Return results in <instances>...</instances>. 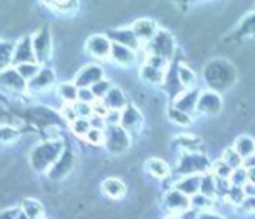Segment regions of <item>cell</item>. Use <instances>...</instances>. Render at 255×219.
I'll list each match as a JSON object with an SVG mask.
<instances>
[{"label": "cell", "mask_w": 255, "mask_h": 219, "mask_svg": "<svg viewBox=\"0 0 255 219\" xmlns=\"http://www.w3.org/2000/svg\"><path fill=\"white\" fill-rule=\"evenodd\" d=\"M63 143L61 141H47L44 145H38L33 148L30 155L31 167L35 171H47L54 167V164L63 157Z\"/></svg>", "instance_id": "1"}, {"label": "cell", "mask_w": 255, "mask_h": 219, "mask_svg": "<svg viewBox=\"0 0 255 219\" xmlns=\"http://www.w3.org/2000/svg\"><path fill=\"white\" fill-rule=\"evenodd\" d=\"M33 42V52L35 59L40 63H47L52 57V35L47 28H42L35 33V37L31 38Z\"/></svg>", "instance_id": "2"}, {"label": "cell", "mask_w": 255, "mask_h": 219, "mask_svg": "<svg viewBox=\"0 0 255 219\" xmlns=\"http://www.w3.org/2000/svg\"><path fill=\"white\" fill-rule=\"evenodd\" d=\"M163 206L170 213V216H181V214L188 213V209L191 207V199L181 193L179 190H170V192L165 193Z\"/></svg>", "instance_id": "3"}, {"label": "cell", "mask_w": 255, "mask_h": 219, "mask_svg": "<svg viewBox=\"0 0 255 219\" xmlns=\"http://www.w3.org/2000/svg\"><path fill=\"white\" fill-rule=\"evenodd\" d=\"M149 52L151 56L161 57V59L168 61L174 54V38L168 31H158L156 37L149 42Z\"/></svg>", "instance_id": "4"}, {"label": "cell", "mask_w": 255, "mask_h": 219, "mask_svg": "<svg viewBox=\"0 0 255 219\" xmlns=\"http://www.w3.org/2000/svg\"><path fill=\"white\" fill-rule=\"evenodd\" d=\"M130 145V138H128V132L125 131L122 125L117 127H110L106 132V146L111 153L118 155V153H124L125 150Z\"/></svg>", "instance_id": "5"}, {"label": "cell", "mask_w": 255, "mask_h": 219, "mask_svg": "<svg viewBox=\"0 0 255 219\" xmlns=\"http://www.w3.org/2000/svg\"><path fill=\"white\" fill-rule=\"evenodd\" d=\"M103 77H104V71L101 66H98V64H87V66H84L77 73V77H75V85L80 89H91V87H94L98 82L104 80Z\"/></svg>", "instance_id": "6"}, {"label": "cell", "mask_w": 255, "mask_h": 219, "mask_svg": "<svg viewBox=\"0 0 255 219\" xmlns=\"http://www.w3.org/2000/svg\"><path fill=\"white\" fill-rule=\"evenodd\" d=\"M0 87L9 92H23L28 87V84L17 73L16 68H7V70L0 71Z\"/></svg>", "instance_id": "7"}, {"label": "cell", "mask_w": 255, "mask_h": 219, "mask_svg": "<svg viewBox=\"0 0 255 219\" xmlns=\"http://www.w3.org/2000/svg\"><path fill=\"white\" fill-rule=\"evenodd\" d=\"M222 110V99L217 92L214 91H203L200 94V99H198V108L196 111L203 115H219Z\"/></svg>", "instance_id": "8"}, {"label": "cell", "mask_w": 255, "mask_h": 219, "mask_svg": "<svg viewBox=\"0 0 255 219\" xmlns=\"http://www.w3.org/2000/svg\"><path fill=\"white\" fill-rule=\"evenodd\" d=\"M208 169V162L196 153H188L179 164V172L182 176H198V172H205Z\"/></svg>", "instance_id": "9"}, {"label": "cell", "mask_w": 255, "mask_h": 219, "mask_svg": "<svg viewBox=\"0 0 255 219\" xmlns=\"http://www.w3.org/2000/svg\"><path fill=\"white\" fill-rule=\"evenodd\" d=\"M12 63L16 66L24 63H35V52H33V42L30 37H21L19 42L14 45V57Z\"/></svg>", "instance_id": "10"}, {"label": "cell", "mask_w": 255, "mask_h": 219, "mask_svg": "<svg viewBox=\"0 0 255 219\" xmlns=\"http://www.w3.org/2000/svg\"><path fill=\"white\" fill-rule=\"evenodd\" d=\"M111 47H113V44L104 35H92L87 40V44H85V49H87L89 54L98 57V59H104V57L110 56Z\"/></svg>", "instance_id": "11"}, {"label": "cell", "mask_w": 255, "mask_h": 219, "mask_svg": "<svg viewBox=\"0 0 255 219\" xmlns=\"http://www.w3.org/2000/svg\"><path fill=\"white\" fill-rule=\"evenodd\" d=\"M132 31H134V35L137 37V40L141 44H149L158 33L156 23L153 19H148V17H142V19L135 21L132 24Z\"/></svg>", "instance_id": "12"}, {"label": "cell", "mask_w": 255, "mask_h": 219, "mask_svg": "<svg viewBox=\"0 0 255 219\" xmlns=\"http://www.w3.org/2000/svg\"><path fill=\"white\" fill-rule=\"evenodd\" d=\"M200 94H202V92H200L198 89H189V91L181 92V94L177 96V99H175L174 108L184 111V113H188V115L195 113L196 108H198Z\"/></svg>", "instance_id": "13"}, {"label": "cell", "mask_w": 255, "mask_h": 219, "mask_svg": "<svg viewBox=\"0 0 255 219\" xmlns=\"http://www.w3.org/2000/svg\"><path fill=\"white\" fill-rule=\"evenodd\" d=\"M120 125L125 129L127 132H134V131H139L142 125V115L135 106L132 105H127V108L122 111V122Z\"/></svg>", "instance_id": "14"}, {"label": "cell", "mask_w": 255, "mask_h": 219, "mask_svg": "<svg viewBox=\"0 0 255 219\" xmlns=\"http://www.w3.org/2000/svg\"><path fill=\"white\" fill-rule=\"evenodd\" d=\"M54 84V71L49 68L40 70V73L33 78V80L28 82V91L31 92H45L52 87Z\"/></svg>", "instance_id": "15"}, {"label": "cell", "mask_w": 255, "mask_h": 219, "mask_svg": "<svg viewBox=\"0 0 255 219\" xmlns=\"http://www.w3.org/2000/svg\"><path fill=\"white\" fill-rule=\"evenodd\" d=\"M175 190L184 193L186 197H195L202 190V176H184L181 181L175 185Z\"/></svg>", "instance_id": "16"}, {"label": "cell", "mask_w": 255, "mask_h": 219, "mask_svg": "<svg viewBox=\"0 0 255 219\" xmlns=\"http://www.w3.org/2000/svg\"><path fill=\"white\" fill-rule=\"evenodd\" d=\"M103 103L106 105V108L110 111H124L127 108V99L122 89L111 87V91L108 92V96L103 99Z\"/></svg>", "instance_id": "17"}, {"label": "cell", "mask_w": 255, "mask_h": 219, "mask_svg": "<svg viewBox=\"0 0 255 219\" xmlns=\"http://www.w3.org/2000/svg\"><path fill=\"white\" fill-rule=\"evenodd\" d=\"M110 57L115 61V63L122 64V66H128V64L134 63V59H135V51H132V49L125 47V45L113 44V47H111V54H110Z\"/></svg>", "instance_id": "18"}, {"label": "cell", "mask_w": 255, "mask_h": 219, "mask_svg": "<svg viewBox=\"0 0 255 219\" xmlns=\"http://www.w3.org/2000/svg\"><path fill=\"white\" fill-rule=\"evenodd\" d=\"M103 192L106 193L110 199H122V197L127 193V188H125V183L120 181L117 178H108L103 181Z\"/></svg>", "instance_id": "19"}, {"label": "cell", "mask_w": 255, "mask_h": 219, "mask_svg": "<svg viewBox=\"0 0 255 219\" xmlns=\"http://www.w3.org/2000/svg\"><path fill=\"white\" fill-rule=\"evenodd\" d=\"M111 38L115 40V44L125 45V47L132 49V51H135L139 47V44H141L132 30H115L111 33Z\"/></svg>", "instance_id": "20"}, {"label": "cell", "mask_w": 255, "mask_h": 219, "mask_svg": "<svg viewBox=\"0 0 255 219\" xmlns=\"http://www.w3.org/2000/svg\"><path fill=\"white\" fill-rule=\"evenodd\" d=\"M233 148L236 150V153H238L243 160H247V159H250V157H254L255 141L250 138V136H240V138L235 141V146H233Z\"/></svg>", "instance_id": "21"}, {"label": "cell", "mask_w": 255, "mask_h": 219, "mask_svg": "<svg viewBox=\"0 0 255 219\" xmlns=\"http://www.w3.org/2000/svg\"><path fill=\"white\" fill-rule=\"evenodd\" d=\"M71 165H73V157H71L70 153H63V157L54 164L49 176H51V179H61L63 176H66L68 172H70Z\"/></svg>", "instance_id": "22"}, {"label": "cell", "mask_w": 255, "mask_h": 219, "mask_svg": "<svg viewBox=\"0 0 255 219\" xmlns=\"http://www.w3.org/2000/svg\"><path fill=\"white\" fill-rule=\"evenodd\" d=\"M139 75H141L142 80L148 82V84H151V85H158V84H161V82L165 80V71L149 66V64H146V63L142 64Z\"/></svg>", "instance_id": "23"}, {"label": "cell", "mask_w": 255, "mask_h": 219, "mask_svg": "<svg viewBox=\"0 0 255 219\" xmlns=\"http://www.w3.org/2000/svg\"><path fill=\"white\" fill-rule=\"evenodd\" d=\"M146 172L154 176V178H167L170 174V167L161 159H149L144 165Z\"/></svg>", "instance_id": "24"}, {"label": "cell", "mask_w": 255, "mask_h": 219, "mask_svg": "<svg viewBox=\"0 0 255 219\" xmlns=\"http://www.w3.org/2000/svg\"><path fill=\"white\" fill-rule=\"evenodd\" d=\"M21 211L30 219H42V216H44V207H42V204L33 199H24L23 202H21Z\"/></svg>", "instance_id": "25"}, {"label": "cell", "mask_w": 255, "mask_h": 219, "mask_svg": "<svg viewBox=\"0 0 255 219\" xmlns=\"http://www.w3.org/2000/svg\"><path fill=\"white\" fill-rule=\"evenodd\" d=\"M177 77H179V84L184 87V91H189V89H195L196 84V77L195 71L188 66H179L177 70Z\"/></svg>", "instance_id": "26"}, {"label": "cell", "mask_w": 255, "mask_h": 219, "mask_svg": "<svg viewBox=\"0 0 255 219\" xmlns=\"http://www.w3.org/2000/svg\"><path fill=\"white\" fill-rule=\"evenodd\" d=\"M57 94L68 103V105H75L78 99V87L75 84H61L57 89Z\"/></svg>", "instance_id": "27"}, {"label": "cell", "mask_w": 255, "mask_h": 219, "mask_svg": "<svg viewBox=\"0 0 255 219\" xmlns=\"http://www.w3.org/2000/svg\"><path fill=\"white\" fill-rule=\"evenodd\" d=\"M14 57V45L10 42H0V71L7 70Z\"/></svg>", "instance_id": "28"}, {"label": "cell", "mask_w": 255, "mask_h": 219, "mask_svg": "<svg viewBox=\"0 0 255 219\" xmlns=\"http://www.w3.org/2000/svg\"><path fill=\"white\" fill-rule=\"evenodd\" d=\"M16 70H17V73H19L21 77L24 78V80L30 82V80H33V78L37 77L38 73H40L42 68L38 66L37 63H24V64H19V66H16Z\"/></svg>", "instance_id": "29"}, {"label": "cell", "mask_w": 255, "mask_h": 219, "mask_svg": "<svg viewBox=\"0 0 255 219\" xmlns=\"http://www.w3.org/2000/svg\"><path fill=\"white\" fill-rule=\"evenodd\" d=\"M175 143H177L179 146H182V150H186V152L195 153L196 150H198L200 139L191 134H184V136H179V138L175 139Z\"/></svg>", "instance_id": "30"}, {"label": "cell", "mask_w": 255, "mask_h": 219, "mask_svg": "<svg viewBox=\"0 0 255 219\" xmlns=\"http://www.w3.org/2000/svg\"><path fill=\"white\" fill-rule=\"evenodd\" d=\"M222 160H224V162L228 164L229 167L233 169V171H235V169H240L243 164H245V160H243L242 157L236 153L235 148H226L224 155H222Z\"/></svg>", "instance_id": "31"}, {"label": "cell", "mask_w": 255, "mask_h": 219, "mask_svg": "<svg viewBox=\"0 0 255 219\" xmlns=\"http://www.w3.org/2000/svg\"><path fill=\"white\" fill-rule=\"evenodd\" d=\"M229 181H231V186H240V188H245L247 185H249V171L243 167L240 169H235L231 174V178H229Z\"/></svg>", "instance_id": "32"}, {"label": "cell", "mask_w": 255, "mask_h": 219, "mask_svg": "<svg viewBox=\"0 0 255 219\" xmlns=\"http://www.w3.org/2000/svg\"><path fill=\"white\" fill-rule=\"evenodd\" d=\"M215 192H217V183H215L214 176L210 174L202 176V190H200V193L208 197V199H212V195H215Z\"/></svg>", "instance_id": "33"}, {"label": "cell", "mask_w": 255, "mask_h": 219, "mask_svg": "<svg viewBox=\"0 0 255 219\" xmlns=\"http://www.w3.org/2000/svg\"><path fill=\"white\" fill-rule=\"evenodd\" d=\"M212 171H214V176L217 179H224V181H228L229 178H231L233 174V169L229 167L228 164L224 162V160H217L214 165H212Z\"/></svg>", "instance_id": "34"}, {"label": "cell", "mask_w": 255, "mask_h": 219, "mask_svg": "<svg viewBox=\"0 0 255 219\" xmlns=\"http://www.w3.org/2000/svg\"><path fill=\"white\" fill-rule=\"evenodd\" d=\"M71 129H73L75 134L80 136V138H87L92 125H91V120H87V118H77V120L71 124Z\"/></svg>", "instance_id": "35"}, {"label": "cell", "mask_w": 255, "mask_h": 219, "mask_svg": "<svg viewBox=\"0 0 255 219\" xmlns=\"http://www.w3.org/2000/svg\"><path fill=\"white\" fill-rule=\"evenodd\" d=\"M168 118H170L174 124L177 125H189L191 124V115L184 113V111L177 110V108H170L168 110Z\"/></svg>", "instance_id": "36"}, {"label": "cell", "mask_w": 255, "mask_h": 219, "mask_svg": "<svg viewBox=\"0 0 255 219\" xmlns=\"http://www.w3.org/2000/svg\"><path fill=\"white\" fill-rule=\"evenodd\" d=\"M17 139V131L10 125H0V145H10Z\"/></svg>", "instance_id": "37"}, {"label": "cell", "mask_w": 255, "mask_h": 219, "mask_svg": "<svg viewBox=\"0 0 255 219\" xmlns=\"http://www.w3.org/2000/svg\"><path fill=\"white\" fill-rule=\"evenodd\" d=\"M247 195H245V190L240 188V186H231L228 192V200L233 204H238V206H242L243 202H245Z\"/></svg>", "instance_id": "38"}, {"label": "cell", "mask_w": 255, "mask_h": 219, "mask_svg": "<svg viewBox=\"0 0 255 219\" xmlns=\"http://www.w3.org/2000/svg\"><path fill=\"white\" fill-rule=\"evenodd\" d=\"M191 207L196 211H207L212 207V199H208V197L202 195V193H198V195H195L191 199Z\"/></svg>", "instance_id": "39"}, {"label": "cell", "mask_w": 255, "mask_h": 219, "mask_svg": "<svg viewBox=\"0 0 255 219\" xmlns=\"http://www.w3.org/2000/svg\"><path fill=\"white\" fill-rule=\"evenodd\" d=\"M91 91H92V94H94V98L104 99L108 96V92L111 91V85L108 80H101V82H98L94 87H91Z\"/></svg>", "instance_id": "40"}, {"label": "cell", "mask_w": 255, "mask_h": 219, "mask_svg": "<svg viewBox=\"0 0 255 219\" xmlns=\"http://www.w3.org/2000/svg\"><path fill=\"white\" fill-rule=\"evenodd\" d=\"M73 108H75V111H77L78 118H89V117H92V115H94V108H92V105H89V103L77 101L73 105Z\"/></svg>", "instance_id": "41"}, {"label": "cell", "mask_w": 255, "mask_h": 219, "mask_svg": "<svg viewBox=\"0 0 255 219\" xmlns=\"http://www.w3.org/2000/svg\"><path fill=\"white\" fill-rule=\"evenodd\" d=\"M87 141L94 146H99L103 143H106V134L99 129H91V132L87 134Z\"/></svg>", "instance_id": "42"}, {"label": "cell", "mask_w": 255, "mask_h": 219, "mask_svg": "<svg viewBox=\"0 0 255 219\" xmlns=\"http://www.w3.org/2000/svg\"><path fill=\"white\" fill-rule=\"evenodd\" d=\"M47 5H52L54 10H61V12H70V10L77 9L78 3L77 2H54V3H47Z\"/></svg>", "instance_id": "43"}, {"label": "cell", "mask_w": 255, "mask_h": 219, "mask_svg": "<svg viewBox=\"0 0 255 219\" xmlns=\"http://www.w3.org/2000/svg\"><path fill=\"white\" fill-rule=\"evenodd\" d=\"M94 94H92L91 89H78V101L80 103H89V105H92V101H94Z\"/></svg>", "instance_id": "44"}, {"label": "cell", "mask_w": 255, "mask_h": 219, "mask_svg": "<svg viewBox=\"0 0 255 219\" xmlns=\"http://www.w3.org/2000/svg\"><path fill=\"white\" fill-rule=\"evenodd\" d=\"M63 117L66 118L68 122H71V124L77 120L78 115H77V111H75L73 105H66V106H64V108H63Z\"/></svg>", "instance_id": "45"}, {"label": "cell", "mask_w": 255, "mask_h": 219, "mask_svg": "<svg viewBox=\"0 0 255 219\" xmlns=\"http://www.w3.org/2000/svg\"><path fill=\"white\" fill-rule=\"evenodd\" d=\"M242 211H243V213H249V214L255 213V197L245 199V202L242 204Z\"/></svg>", "instance_id": "46"}, {"label": "cell", "mask_w": 255, "mask_h": 219, "mask_svg": "<svg viewBox=\"0 0 255 219\" xmlns=\"http://www.w3.org/2000/svg\"><path fill=\"white\" fill-rule=\"evenodd\" d=\"M104 124H106V120H104L103 117H98V115H92V120H91L92 129H99V131H103Z\"/></svg>", "instance_id": "47"}, {"label": "cell", "mask_w": 255, "mask_h": 219, "mask_svg": "<svg viewBox=\"0 0 255 219\" xmlns=\"http://www.w3.org/2000/svg\"><path fill=\"white\" fill-rule=\"evenodd\" d=\"M243 190H245L247 199H250V197H255V185H252V183H249V185H247Z\"/></svg>", "instance_id": "48"}, {"label": "cell", "mask_w": 255, "mask_h": 219, "mask_svg": "<svg viewBox=\"0 0 255 219\" xmlns=\"http://www.w3.org/2000/svg\"><path fill=\"white\" fill-rule=\"evenodd\" d=\"M16 216H17L16 211H12V213H10V211H5V213L0 214V219H16Z\"/></svg>", "instance_id": "49"}, {"label": "cell", "mask_w": 255, "mask_h": 219, "mask_svg": "<svg viewBox=\"0 0 255 219\" xmlns=\"http://www.w3.org/2000/svg\"><path fill=\"white\" fill-rule=\"evenodd\" d=\"M247 169H255V157H250V159L245 160Z\"/></svg>", "instance_id": "50"}, {"label": "cell", "mask_w": 255, "mask_h": 219, "mask_svg": "<svg viewBox=\"0 0 255 219\" xmlns=\"http://www.w3.org/2000/svg\"><path fill=\"white\" fill-rule=\"evenodd\" d=\"M249 171V183L255 185V169H247Z\"/></svg>", "instance_id": "51"}, {"label": "cell", "mask_w": 255, "mask_h": 219, "mask_svg": "<svg viewBox=\"0 0 255 219\" xmlns=\"http://www.w3.org/2000/svg\"><path fill=\"white\" fill-rule=\"evenodd\" d=\"M16 219H30L26 216V214L23 213V211H19V213H17V216H16Z\"/></svg>", "instance_id": "52"}, {"label": "cell", "mask_w": 255, "mask_h": 219, "mask_svg": "<svg viewBox=\"0 0 255 219\" xmlns=\"http://www.w3.org/2000/svg\"><path fill=\"white\" fill-rule=\"evenodd\" d=\"M165 219H182L181 216H168V218H165Z\"/></svg>", "instance_id": "53"}, {"label": "cell", "mask_w": 255, "mask_h": 219, "mask_svg": "<svg viewBox=\"0 0 255 219\" xmlns=\"http://www.w3.org/2000/svg\"><path fill=\"white\" fill-rule=\"evenodd\" d=\"M42 219H44V218H42Z\"/></svg>", "instance_id": "54"}]
</instances>
